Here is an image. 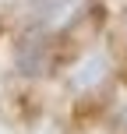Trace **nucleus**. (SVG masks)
Listing matches in <instances>:
<instances>
[{"label": "nucleus", "instance_id": "1", "mask_svg": "<svg viewBox=\"0 0 127 134\" xmlns=\"http://www.w3.org/2000/svg\"><path fill=\"white\" fill-rule=\"evenodd\" d=\"M102 74H106V60H102V57H88V60H81L78 67H74V78H71V81H74L78 92H85V88L99 85Z\"/></svg>", "mask_w": 127, "mask_h": 134}, {"label": "nucleus", "instance_id": "2", "mask_svg": "<svg viewBox=\"0 0 127 134\" xmlns=\"http://www.w3.org/2000/svg\"><path fill=\"white\" fill-rule=\"evenodd\" d=\"M18 67L25 74H42L46 71V49H42L39 42H25V46L18 49Z\"/></svg>", "mask_w": 127, "mask_h": 134}, {"label": "nucleus", "instance_id": "3", "mask_svg": "<svg viewBox=\"0 0 127 134\" xmlns=\"http://www.w3.org/2000/svg\"><path fill=\"white\" fill-rule=\"evenodd\" d=\"M120 127L127 131V106H124V113H120Z\"/></svg>", "mask_w": 127, "mask_h": 134}]
</instances>
